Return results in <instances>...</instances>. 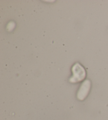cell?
<instances>
[{"label":"cell","mask_w":108,"mask_h":120,"mask_svg":"<svg viewBox=\"0 0 108 120\" xmlns=\"http://www.w3.org/2000/svg\"><path fill=\"white\" fill-rule=\"evenodd\" d=\"M90 87L91 82L90 80H86L84 82H83L77 94V97L79 100L82 101L86 98L90 91Z\"/></svg>","instance_id":"cell-2"},{"label":"cell","mask_w":108,"mask_h":120,"mask_svg":"<svg viewBox=\"0 0 108 120\" xmlns=\"http://www.w3.org/2000/svg\"><path fill=\"white\" fill-rule=\"evenodd\" d=\"M73 76L70 78V82L73 83L82 81L86 77V71L81 65L76 64L72 68Z\"/></svg>","instance_id":"cell-1"}]
</instances>
